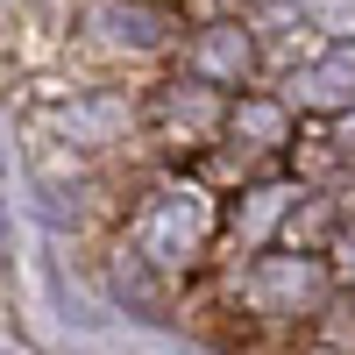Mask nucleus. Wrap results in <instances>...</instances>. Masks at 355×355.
<instances>
[{
    "label": "nucleus",
    "instance_id": "nucleus-9",
    "mask_svg": "<svg viewBox=\"0 0 355 355\" xmlns=\"http://www.w3.org/2000/svg\"><path fill=\"white\" fill-rule=\"evenodd\" d=\"M0 355H28V348H21V341H0Z\"/></svg>",
    "mask_w": 355,
    "mask_h": 355
},
{
    "label": "nucleus",
    "instance_id": "nucleus-8",
    "mask_svg": "<svg viewBox=\"0 0 355 355\" xmlns=\"http://www.w3.org/2000/svg\"><path fill=\"white\" fill-rule=\"evenodd\" d=\"M320 135H327V150L341 157V171L355 178V107H341V114H327V121H320Z\"/></svg>",
    "mask_w": 355,
    "mask_h": 355
},
{
    "label": "nucleus",
    "instance_id": "nucleus-7",
    "mask_svg": "<svg viewBox=\"0 0 355 355\" xmlns=\"http://www.w3.org/2000/svg\"><path fill=\"white\" fill-rule=\"evenodd\" d=\"M284 93L299 114H341L355 107V36H320L306 57H291L284 64Z\"/></svg>",
    "mask_w": 355,
    "mask_h": 355
},
{
    "label": "nucleus",
    "instance_id": "nucleus-1",
    "mask_svg": "<svg viewBox=\"0 0 355 355\" xmlns=\"http://www.w3.org/2000/svg\"><path fill=\"white\" fill-rule=\"evenodd\" d=\"M234 299H242L249 313H263V320H320V313L341 306V277H334V263L320 249L277 242V249H256L249 256Z\"/></svg>",
    "mask_w": 355,
    "mask_h": 355
},
{
    "label": "nucleus",
    "instance_id": "nucleus-10",
    "mask_svg": "<svg viewBox=\"0 0 355 355\" xmlns=\"http://www.w3.org/2000/svg\"><path fill=\"white\" fill-rule=\"evenodd\" d=\"M0 249H8V214H0Z\"/></svg>",
    "mask_w": 355,
    "mask_h": 355
},
{
    "label": "nucleus",
    "instance_id": "nucleus-4",
    "mask_svg": "<svg viewBox=\"0 0 355 355\" xmlns=\"http://www.w3.org/2000/svg\"><path fill=\"white\" fill-rule=\"evenodd\" d=\"M142 128L164 135L171 150H206V142H220V128H227V93L192 78V71H171V78H157L150 93H142Z\"/></svg>",
    "mask_w": 355,
    "mask_h": 355
},
{
    "label": "nucleus",
    "instance_id": "nucleus-3",
    "mask_svg": "<svg viewBox=\"0 0 355 355\" xmlns=\"http://www.w3.org/2000/svg\"><path fill=\"white\" fill-rule=\"evenodd\" d=\"M178 71H192L220 93H242V85H263L270 71V50H263V28L249 15H206V21H185V43H178Z\"/></svg>",
    "mask_w": 355,
    "mask_h": 355
},
{
    "label": "nucleus",
    "instance_id": "nucleus-6",
    "mask_svg": "<svg viewBox=\"0 0 355 355\" xmlns=\"http://www.w3.org/2000/svg\"><path fill=\"white\" fill-rule=\"evenodd\" d=\"M306 114L291 107L284 85H242V93H227V128L220 142L242 157H291V142H299Z\"/></svg>",
    "mask_w": 355,
    "mask_h": 355
},
{
    "label": "nucleus",
    "instance_id": "nucleus-5",
    "mask_svg": "<svg viewBox=\"0 0 355 355\" xmlns=\"http://www.w3.org/2000/svg\"><path fill=\"white\" fill-rule=\"evenodd\" d=\"M85 28H93L100 50L128 57V64H142V57H178V43H185V15H178L171 0H93Z\"/></svg>",
    "mask_w": 355,
    "mask_h": 355
},
{
    "label": "nucleus",
    "instance_id": "nucleus-2",
    "mask_svg": "<svg viewBox=\"0 0 355 355\" xmlns=\"http://www.w3.org/2000/svg\"><path fill=\"white\" fill-rule=\"evenodd\" d=\"M220 227H227V214L206 185H164V192H150V206L135 220V249L157 270H192L220 242Z\"/></svg>",
    "mask_w": 355,
    "mask_h": 355
}]
</instances>
